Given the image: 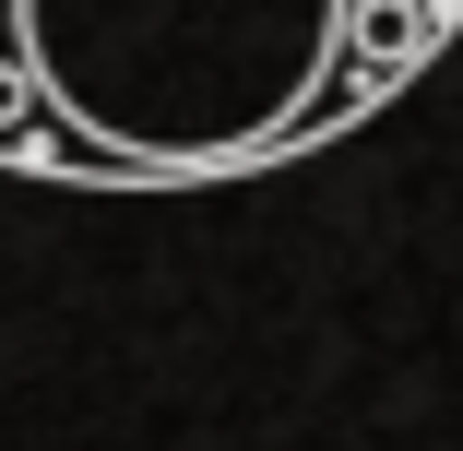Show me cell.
I'll use <instances>...</instances> for the list:
<instances>
[{"mask_svg":"<svg viewBox=\"0 0 463 451\" xmlns=\"http://www.w3.org/2000/svg\"><path fill=\"white\" fill-rule=\"evenodd\" d=\"M451 13H463V0H451Z\"/></svg>","mask_w":463,"mask_h":451,"instance_id":"6da1fadb","label":"cell"}]
</instances>
